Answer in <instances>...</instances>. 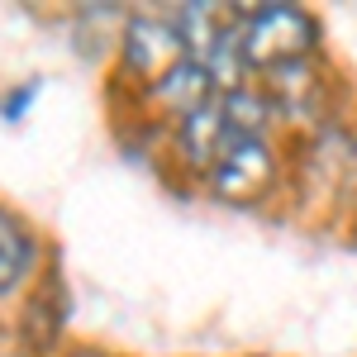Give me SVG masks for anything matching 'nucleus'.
I'll return each mask as SVG.
<instances>
[{"label": "nucleus", "mask_w": 357, "mask_h": 357, "mask_svg": "<svg viewBox=\"0 0 357 357\" xmlns=\"http://www.w3.org/2000/svg\"><path fill=\"white\" fill-rule=\"evenodd\" d=\"M310 48H314V20L296 5H267L243 15V62L296 67Z\"/></svg>", "instance_id": "1"}, {"label": "nucleus", "mask_w": 357, "mask_h": 357, "mask_svg": "<svg viewBox=\"0 0 357 357\" xmlns=\"http://www.w3.org/2000/svg\"><path fill=\"white\" fill-rule=\"evenodd\" d=\"M210 181L224 200H257L272 186V148L267 138H238L220 162L210 167Z\"/></svg>", "instance_id": "2"}, {"label": "nucleus", "mask_w": 357, "mask_h": 357, "mask_svg": "<svg viewBox=\"0 0 357 357\" xmlns=\"http://www.w3.org/2000/svg\"><path fill=\"white\" fill-rule=\"evenodd\" d=\"M181 33L172 24H134L129 29V48H124V57H129V67H138L143 77H167L176 62H181Z\"/></svg>", "instance_id": "3"}, {"label": "nucleus", "mask_w": 357, "mask_h": 357, "mask_svg": "<svg viewBox=\"0 0 357 357\" xmlns=\"http://www.w3.org/2000/svg\"><path fill=\"white\" fill-rule=\"evenodd\" d=\"M210 91H215V82H210V72L195 57H181L167 77H158V100L176 119H191L195 110H205L210 105Z\"/></svg>", "instance_id": "4"}, {"label": "nucleus", "mask_w": 357, "mask_h": 357, "mask_svg": "<svg viewBox=\"0 0 357 357\" xmlns=\"http://www.w3.org/2000/svg\"><path fill=\"white\" fill-rule=\"evenodd\" d=\"M33 267V238L20 215L0 210V296H10Z\"/></svg>", "instance_id": "5"}, {"label": "nucleus", "mask_w": 357, "mask_h": 357, "mask_svg": "<svg viewBox=\"0 0 357 357\" xmlns=\"http://www.w3.org/2000/svg\"><path fill=\"white\" fill-rule=\"evenodd\" d=\"M77 357H110V353H96V348H86V353H77Z\"/></svg>", "instance_id": "6"}]
</instances>
